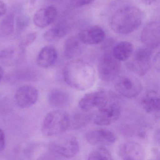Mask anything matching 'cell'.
Returning a JSON list of instances; mask_svg holds the SVG:
<instances>
[{"mask_svg":"<svg viewBox=\"0 0 160 160\" xmlns=\"http://www.w3.org/2000/svg\"><path fill=\"white\" fill-rule=\"evenodd\" d=\"M152 57L151 49L148 48H138L134 54L128 67L136 74L145 75L149 71L151 66Z\"/></svg>","mask_w":160,"mask_h":160,"instance_id":"cell-6","label":"cell"},{"mask_svg":"<svg viewBox=\"0 0 160 160\" xmlns=\"http://www.w3.org/2000/svg\"><path fill=\"white\" fill-rule=\"evenodd\" d=\"M117 138L113 132L106 129L92 130L85 135L87 142L92 146H109L115 143Z\"/></svg>","mask_w":160,"mask_h":160,"instance_id":"cell-10","label":"cell"},{"mask_svg":"<svg viewBox=\"0 0 160 160\" xmlns=\"http://www.w3.org/2000/svg\"><path fill=\"white\" fill-rule=\"evenodd\" d=\"M7 6L3 2L0 1V18L4 16L7 12Z\"/></svg>","mask_w":160,"mask_h":160,"instance_id":"cell-28","label":"cell"},{"mask_svg":"<svg viewBox=\"0 0 160 160\" xmlns=\"http://www.w3.org/2000/svg\"><path fill=\"white\" fill-rule=\"evenodd\" d=\"M54 153L65 158H71L77 155L80 147L78 140L73 136H69L51 145Z\"/></svg>","mask_w":160,"mask_h":160,"instance_id":"cell-9","label":"cell"},{"mask_svg":"<svg viewBox=\"0 0 160 160\" xmlns=\"http://www.w3.org/2000/svg\"><path fill=\"white\" fill-rule=\"evenodd\" d=\"M145 5H151L156 2V0H141Z\"/></svg>","mask_w":160,"mask_h":160,"instance_id":"cell-29","label":"cell"},{"mask_svg":"<svg viewBox=\"0 0 160 160\" xmlns=\"http://www.w3.org/2000/svg\"><path fill=\"white\" fill-rule=\"evenodd\" d=\"M88 160H113L112 155L106 149L99 148L92 151L88 156Z\"/></svg>","mask_w":160,"mask_h":160,"instance_id":"cell-24","label":"cell"},{"mask_svg":"<svg viewBox=\"0 0 160 160\" xmlns=\"http://www.w3.org/2000/svg\"><path fill=\"white\" fill-rule=\"evenodd\" d=\"M58 16V10L54 6L41 8L33 17V23L38 28H45L53 23Z\"/></svg>","mask_w":160,"mask_h":160,"instance_id":"cell-15","label":"cell"},{"mask_svg":"<svg viewBox=\"0 0 160 160\" xmlns=\"http://www.w3.org/2000/svg\"><path fill=\"white\" fill-rule=\"evenodd\" d=\"M15 18L13 14L7 15L0 24V35L7 36L11 35L14 31Z\"/></svg>","mask_w":160,"mask_h":160,"instance_id":"cell-23","label":"cell"},{"mask_svg":"<svg viewBox=\"0 0 160 160\" xmlns=\"http://www.w3.org/2000/svg\"><path fill=\"white\" fill-rule=\"evenodd\" d=\"M143 44L151 49H155L160 44V27L159 22H150L143 28L140 36Z\"/></svg>","mask_w":160,"mask_h":160,"instance_id":"cell-11","label":"cell"},{"mask_svg":"<svg viewBox=\"0 0 160 160\" xmlns=\"http://www.w3.org/2000/svg\"><path fill=\"white\" fill-rule=\"evenodd\" d=\"M70 126L69 114L64 110L58 109L47 115L43 121L42 132L45 136H55L65 132Z\"/></svg>","mask_w":160,"mask_h":160,"instance_id":"cell-3","label":"cell"},{"mask_svg":"<svg viewBox=\"0 0 160 160\" xmlns=\"http://www.w3.org/2000/svg\"><path fill=\"white\" fill-rule=\"evenodd\" d=\"M38 96V91L35 88L26 85L20 87L16 91L15 100L19 107L28 108L37 102Z\"/></svg>","mask_w":160,"mask_h":160,"instance_id":"cell-12","label":"cell"},{"mask_svg":"<svg viewBox=\"0 0 160 160\" xmlns=\"http://www.w3.org/2000/svg\"><path fill=\"white\" fill-rule=\"evenodd\" d=\"M105 36L104 31L98 26H93L83 30L78 34V39L86 45L98 44L104 40Z\"/></svg>","mask_w":160,"mask_h":160,"instance_id":"cell-14","label":"cell"},{"mask_svg":"<svg viewBox=\"0 0 160 160\" xmlns=\"http://www.w3.org/2000/svg\"><path fill=\"white\" fill-rule=\"evenodd\" d=\"M94 0H71L72 6L74 8H80L91 3Z\"/></svg>","mask_w":160,"mask_h":160,"instance_id":"cell-26","label":"cell"},{"mask_svg":"<svg viewBox=\"0 0 160 160\" xmlns=\"http://www.w3.org/2000/svg\"><path fill=\"white\" fill-rule=\"evenodd\" d=\"M116 91L121 95L132 98L138 96L143 89L140 80L132 76H122L115 83Z\"/></svg>","mask_w":160,"mask_h":160,"instance_id":"cell-7","label":"cell"},{"mask_svg":"<svg viewBox=\"0 0 160 160\" xmlns=\"http://www.w3.org/2000/svg\"><path fill=\"white\" fill-rule=\"evenodd\" d=\"M109 93L104 91H97L85 94L79 101V107L83 111L88 112L94 108H102L108 102Z\"/></svg>","mask_w":160,"mask_h":160,"instance_id":"cell-8","label":"cell"},{"mask_svg":"<svg viewBox=\"0 0 160 160\" xmlns=\"http://www.w3.org/2000/svg\"><path fill=\"white\" fill-rule=\"evenodd\" d=\"M37 34L35 32H32L25 35L20 43V47L23 48L30 45L36 40Z\"/></svg>","mask_w":160,"mask_h":160,"instance_id":"cell-25","label":"cell"},{"mask_svg":"<svg viewBox=\"0 0 160 160\" xmlns=\"http://www.w3.org/2000/svg\"><path fill=\"white\" fill-rule=\"evenodd\" d=\"M143 19L141 10L135 7L128 6L115 13L110 20V26L117 33L129 34L139 28Z\"/></svg>","mask_w":160,"mask_h":160,"instance_id":"cell-2","label":"cell"},{"mask_svg":"<svg viewBox=\"0 0 160 160\" xmlns=\"http://www.w3.org/2000/svg\"><path fill=\"white\" fill-rule=\"evenodd\" d=\"M84 44L78 38L72 36L66 40L64 46V56L68 59H72L82 53Z\"/></svg>","mask_w":160,"mask_h":160,"instance_id":"cell-18","label":"cell"},{"mask_svg":"<svg viewBox=\"0 0 160 160\" xmlns=\"http://www.w3.org/2000/svg\"><path fill=\"white\" fill-rule=\"evenodd\" d=\"M48 100L50 105L58 108L68 106L71 103L70 94L62 89L55 88L48 92Z\"/></svg>","mask_w":160,"mask_h":160,"instance_id":"cell-17","label":"cell"},{"mask_svg":"<svg viewBox=\"0 0 160 160\" xmlns=\"http://www.w3.org/2000/svg\"><path fill=\"white\" fill-rule=\"evenodd\" d=\"M5 146V134L3 131L1 129H0V152L4 149Z\"/></svg>","mask_w":160,"mask_h":160,"instance_id":"cell-27","label":"cell"},{"mask_svg":"<svg viewBox=\"0 0 160 160\" xmlns=\"http://www.w3.org/2000/svg\"><path fill=\"white\" fill-rule=\"evenodd\" d=\"M133 52V47L132 43L121 42L116 45L113 49L112 55L120 61L128 60Z\"/></svg>","mask_w":160,"mask_h":160,"instance_id":"cell-20","label":"cell"},{"mask_svg":"<svg viewBox=\"0 0 160 160\" xmlns=\"http://www.w3.org/2000/svg\"><path fill=\"white\" fill-rule=\"evenodd\" d=\"M3 74H4V72H3V69L0 66V81L3 78Z\"/></svg>","mask_w":160,"mask_h":160,"instance_id":"cell-30","label":"cell"},{"mask_svg":"<svg viewBox=\"0 0 160 160\" xmlns=\"http://www.w3.org/2000/svg\"><path fill=\"white\" fill-rule=\"evenodd\" d=\"M58 58L57 49L52 46H46L39 52L37 58V63L42 68H49L56 63Z\"/></svg>","mask_w":160,"mask_h":160,"instance_id":"cell-16","label":"cell"},{"mask_svg":"<svg viewBox=\"0 0 160 160\" xmlns=\"http://www.w3.org/2000/svg\"><path fill=\"white\" fill-rule=\"evenodd\" d=\"M62 75L65 82L77 90H87L95 83L94 67L82 60H72L66 63L62 70Z\"/></svg>","mask_w":160,"mask_h":160,"instance_id":"cell-1","label":"cell"},{"mask_svg":"<svg viewBox=\"0 0 160 160\" xmlns=\"http://www.w3.org/2000/svg\"><path fill=\"white\" fill-rule=\"evenodd\" d=\"M109 100L107 104L98 110L94 118V122L99 126H107L116 122L121 114L119 99L113 93H109Z\"/></svg>","mask_w":160,"mask_h":160,"instance_id":"cell-4","label":"cell"},{"mask_svg":"<svg viewBox=\"0 0 160 160\" xmlns=\"http://www.w3.org/2000/svg\"><path fill=\"white\" fill-rule=\"evenodd\" d=\"M21 52L13 48H8L0 52V62L7 66L18 63L21 58Z\"/></svg>","mask_w":160,"mask_h":160,"instance_id":"cell-21","label":"cell"},{"mask_svg":"<svg viewBox=\"0 0 160 160\" xmlns=\"http://www.w3.org/2000/svg\"><path fill=\"white\" fill-rule=\"evenodd\" d=\"M119 156L125 160H141L144 159L145 151L141 145L134 141H128L120 145Z\"/></svg>","mask_w":160,"mask_h":160,"instance_id":"cell-13","label":"cell"},{"mask_svg":"<svg viewBox=\"0 0 160 160\" xmlns=\"http://www.w3.org/2000/svg\"><path fill=\"white\" fill-rule=\"evenodd\" d=\"M121 62L109 53L102 55L98 62L99 77L104 82H110L115 80L120 72Z\"/></svg>","mask_w":160,"mask_h":160,"instance_id":"cell-5","label":"cell"},{"mask_svg":"<svg viewBox=\"0 0 160 160\" xmlns=\"http://www.w3.org/2000/svg\"><path fill=\"white\" fill-rule=\"evenodd\" d=\"M143 109L148 114L159 113L160 111V97L155 91L148 92L142 101Z\"/></svg>","mask_w":160,"mask_h":160,"instance_id":"cell-19","label":"cell"},{"mask_svg":"<svg viewBox=\"0 0 160 160\" xmlns=\"http://www.w3.org/2000/svg\"><path fill=\"white\" fill-rule=\"evenodd\" d=\"M68 32V29L62 24L56 25L48 30L43 35L45 41L50 42H56L65 37Z\"/></svg>","mask_w":160,"mask_h":160,"instance_id":"cell-22","label":"cell"}]
</instances>
